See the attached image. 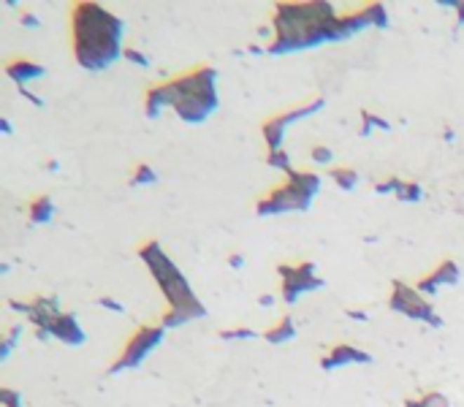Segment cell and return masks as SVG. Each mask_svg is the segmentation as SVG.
<instances>
[{"mask_svg":"<svg viewBox=\"0 0 464 407\" xmlns=\"http://www.w3.org/2000/svg\"><path fill=\"white\" fill-rule=\"evenodd\" d=\"M272 44L266 52L280 55L293 49L318 46L326 41H340V14L331 3H277L272 14Z\"/></svg>","mask_w":464,"mask_h":407,"instance_id":"1","label":"cell"},{"mask_svg":"<svg viewBox=\"0 0 464 407\" xmlns=\"http://www.w3.org/2000/svg\"><path fill=\"white\" fill-rule=\"evenodd\" d=\"M122 22L98 3L71 6V44L81 68L101 71L120 58Z\"/></svg>","mask_w":464,"mask_h":407,"instance_id":"2","label":"cell"},{"mask_svg":"<svg viewBox=\"0 0 464 407\" xmlns=\"http://www.w3.org/2000/svg\"><path fill=\"white\" fill-rule=\"evenodd\" d=\"M139 258L150 269V274L155 277V283H158L166 302H168V309L161 315L163 328H177V326L193 321V318H201L206 309L199 302V296L190 291V285L182 277L180 269L174 266V261H168V255L161 250V244L155 239H147L144 244H139Z\"/></svg>","mask_w":464,"mask_h":407,"instance_id":"3","label":"cell"},{"mask_svg":"<svg viewBox=\"0 0 464 407\" xmlns=\"http://www.w3.org/2000/svg\"><path fill=\"white\" fill-rule=\"evenodd\" d=\"M215 68L212 65H193L177 74L174 79L163 81L168 106L185 122H201L218 109V87H215Z\"/></svg>","mask_w":464,"mask_h":407,"instance_id":"4","label":"cell"},{"mask_svg":"<svg viewBox=\"0 0 464 407\" xmlns=\"http://www.w3.org/2000/svg\"><path fill=\"white\" fill-rule=\"evenodd\" d=\"M321 190V177L315 171H285V182L272 187L266 196L258 199L256 212L266 218V215H280V212H291V209H307L312 196Z\"/></svg>","mask_w":464,"mask_h":407,"instance_id":"5","label":"cell"},{"mask_svg":"<svg viewBox=\"0 0 464 407\" xmlns=\"http://www.w3.org/2000/svg\"><path fill=\"white\" fill-rule=\"evenodd\" d=\"M388 307L397 309V312H402V315H407V318H413V321H426V323H432V326H443L440 315H437L435 307L424 299V293H421L416 285H407V283H402V280H397V283L391 285Z\"/></svg>","mask_w":464,"mask_h":407,"instance_id":"6","label":"cell"},{"mask_svg":"<svg viewBox=\"0 0 464 407\" xmlns=\"http://www.w3.org/2000/svg\"><path fill=\"white\" fill-rule=\"evenodd\" d=\"M163 328L161 323H142L131 337H128V342L125 347L120 350V356L114 359V364L109 372H122V369H131V366L142 364V359L152 350V347L158 345L163 340Z\"/></svg>","mask_w":464,"mask_h":407,"instance_id":"7","label":"cell"},{"mask_svg":"<svg viewBox=\"0 0 464 407\" xmlns=\"http://www.w3.org/2000/svg\"><path fill=\"white\" fill-rule=\"evenodd\" d=\"M321 106H323V98H312V101L302 103V106H293V109H283V112L272 114L269 120H263L261 136H263V142H266V149H269V152L280 149V147H283L285 128H288L291 122L302 120V117H307V114L318 112Z\"/></svg>","mask_w":464,"mask_h":407,"instance_id":"8","label":"cell"},{"mask_svg":"<svg viewBox=\"0 0 464 407\" xmlns=\"http://www.w3.org/2000/svg\"><path fill=\"white\" fill-rule=\"evenodd\" d=\"M280 272V296H283L285 305H293L304 291H312V288H321V280L315 277V266L310 261L302 264H283L277 266Z\"/></svg>","mask_w":464,"mask_h":407,"instance_id":"9","label":"cell"},{"mask_svg":"<svg viewBox=\"0 0 464 407\" xmlns=\"http://www.w3.org/2000/svg\"><path fill=\"white\" fill-rule=\"evenodd\" d=\"M456 283H459V266L445 258V261H440L437 269H432V272H426L424 277H418L416 288L421 293H435L440 285H456Z\"/></svg>","mask_w":464,"mask_h":407,"instance_id":"10","label":"cell"},{"mask_svg":"<svg viewBox=\"0 0 464 407\" xmlns=\"http://www.w3.org/2000/svg\"><path fill=\"white\" fill-rule=\"evenodd\" d=\"M49 337H55V340H60L65 345H81L84 340H87V334L81 331V326L77 323V318L74 315H68V312H60L52 326H49Z\"/></svg>","mask_w":464,"mask_h":407,"instance_id":"11","label":"cell"},{"mask_svg":"<svg viewBox=\"0 0 464 407\" xmlns=\"http://www.w3.org/2000/svg\"><path fill=\"white\" fill-rule=\"evenodd\" d=\"M372 361L369 353L359 350L356 345H334L329 347V353L321 359L323 369H334V366H343V364H366Z\"/></svg>","mask_w":464,"mask_h":407,"instance_id":"12","label":"cell"},{"mask_svg":"<svg viewBox=\"0 0 464 407\" xmlns=\"http://www.w3.org/2000/svg\"><path fill=\"white\" fill-rule=\"evenodd\" d=\"M6 74L17 81V84H20V90H22V87H25L30 79H39V76H44V65H39V62L30 60V58H14V60L6 62Z\"/></svg>","mask_w":464,"mask_h":407,"instance_id":"13","label":"cell"},{"mask_svg":"<svg viewBox=\"0 0 464 407\" xmlns=\"http://www.w3.org/2000/svg\"><path fill=\"white\" fill-rule=\"evenodd\" d=\"M293 331H296V328H293L291 315H283L277 323L269 326L261 337L266 340V342H272V345H280V342H285V340H291V337H293Z\"/></svg>","mask_w":464,"mask_h":407,"instance_id":"14","label":"cell"},{"mask_svg":"<svg viewBox=\"0 0 464 407\" xmlns=\"http://www.w3.org/2000/svg\"><path fill=\"white\" fill-rule=\"evenodd\" d=\"M52 212H55V206H52L49 196H33L30 204H27V215H30L33 223H46L52 218Z\"/></svg>","mask_w":464,"mask_h":407,"instance_id":"15","label":"cell"},{"mask_svg":"<svg viewBox=\"0 0 464 407\" xmlns=\"http://www.w3.org/2000/svg\"><path fill=\"white\" fill-rule=\"evenodd\" d=\"M329 177L340 185L343 190H353L356 182H359V174H356V168H350V166H337V168H331Z\"/></svg>","mask_w":464,"mask_h":407,"instance_id":"16","label":"cell"},{"mask_svg":"<svg viewBox=\"0 0 464 407\" xmlns=\"http://www.w3.org/2000/svg\"><path fill=\"white\" fill-rule=\"evenodd\" d=\"M404 405L407 407H448V399H445L440 391H426L424 396H418V399H407Z\"/></svg>","mask_w":464,"mask_h":407,"instance_id":"17","label":"cell"},{"mask_svg":"<svg viewBox=\"0 0 464 407\" xmlns=\"http://www.w3.org/2000/svg\"><path fill=\"white\" fill-rule=\"evenodd\" d=\"M147 182H155V171H152V166L136 163L133 171H131V185H147Z\"/></svg>","mask_w":464,"mask_h":407,"instance_id":"18","label":"cell"},{"mask_svg":"<svg viewBox=\"0 0 464 407\" xmlns=\"http://www.w3.org/2000/svg\"><path fill=\"white\" fill-rule=\"evenodd\" d=\"M218 337H220V340H253V337H258V331L239 326V328H223Z\"/></svg>","mask_w":464,"mask_h":407,"instance_id":"19","label":"cell"},{"mask_svg":"<svg viewBox=\"0 0 464 407\" xmlns=\"http://www.w3.org/2000/svg\"><path fill=\"white\" fill-rule=\"evenodd\" d=\"M266 163L274 166V168H283V171H291V161L283 149H274V152H266Z\"/></svg>","mask_w":464,"mask_h":407,"instance_id":"20","label":"cell"},{"mask_svg":"<svg viewBox=\"0 0 464 407\" xmlns=\"http://www.w3.org/2000/svg\"><path fill=\"white\" fill-rule=\"evenodd\" d=\"M397 199H402V201H418V199H421V187L413 185V182H402L399 193H397Z\"/></svg>","mask_w":464,"mask_h":407,"instance_id":"21","label":"cell"},{"mask_svg":"<svg viewBox=\"0 0 464 407\" xmlns=\"http://www.w3.org/2000/svg\"><path fill=\"white\" fill-rule=\"evenodd\" d=\"M399 187H402V180L399 177H388L385 182H378L375 185V193H399Z\"/></svg>","mask_w":464,"mask_h":407,"instance_id":"22","label":"cell"},{"mask_svg":"<svg viewBox=\"0 0 464 407\" xmlns=\"http://www.w3.org/2000/svg\"><path fill=\"white\" fill-rule=\"evenodd\" d=\"M122 55H125V60L136 62L139 68H144V65L150 62V60H147V55H144V52H139L136 46H125V49H122Z\"/></svg>","mask_w":464,"mask_h":407,"instance_id":"23","label":"cell"},{"mask_svg":"<svg viewBox=\"0 0 464 407\" xmlns=\"http://www.w3.org/2000/svg\"><path fill=\"white\" fill-rule=\"evenodd\" d=\"M20 334H22V326H14V328H8V331L3 334V356H8V350H11V345L17 342Z\"/></svg>","mask_w":464,"mask_h":407,"instance_id":"24","label":"cell"},{"mask_svg":"<svg viewBox=\"0 0 464 407\" xmlns=\"http://www.w3.org/2000/svg\"><path fill=\"white\" fill-rule=\"evenodd\" d=\"M310 158L315 163H329L331 161V149L329 147H323V144H315L312 147V152H310Z\"/></svg>","mask_w":464,"mask_h":407,"instance_id":"25","label":"cell"},{"mask_svg":"<svg viewBox=\"0 0 464 407\" xmlns=\"http://www.w3.org/2000/svg\"><path fill=\"white\" fill-rule=\"evenodd\" d=\"M22 25H27V27H36V25H39V20L33 17V11H27V8H25V11H22Z\"/></svg>","mask_w":464,"mask_h":407,"instance_id":"26","label":"cell"},{"mask_svg":"<svg viewBox=\"0 0 464 407\" xmlns=\"http://www.w3.org/2000/svg\"><path fill=\"white\" fill-rule=\"evenodd\" d=\"M103 307H112V309H117V312H122V305H117L114 299H101Z\"/></svg>","mask_w":464,"mask_h":407,"instance_id":"27","label":"cell"},{"mask_svg":"<svg viewBox=\"0 0 464 407\" xmlns=\"http://www.w3.org/2000/svg\"><path fill=\"white\" fill-rule=\"evenodd\" d=\"M456 17L459 22H464V3H456Z\"/></svg>","mask_w":464,"mask_h":407,"instance_id":"28","label":"cell"}]
</instances>
